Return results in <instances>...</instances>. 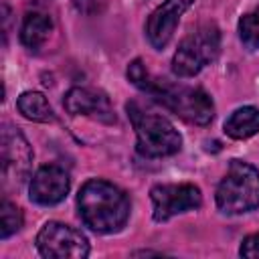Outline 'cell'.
I'll return each mask as SVG.
<instances>
[{
    "label": "cell",
    "instance_id": "14",
    "mask_svg": "<svg viewBox=\"0 0 259 259\" xmlns=\"http://www.w3.org/2000/svg\"><path fill=\"white\" fill-rule=\"evenodd\" d=\"M16 107L18 111L30 119V121H38V123H53L57 119L53 107L49 105L47 97L38 91H24L18 101H16Z\"/></svg>",
    "mask_w": 259,
    "mask_h": 259
},
{
    "label": "cell",
    "instance_id": "7",
    "mask_svg": "<svg viewBox=\"0 0 259 259\" xmlns=\"http://www.w3.org/2000/svg\"><path fill=\"white\" fill-rule=\"evenodd\" d=\"M36 249L47 259H85L89 255V241L75 227L49 221L36 235Z\"/></svg>",
    "mask_w": 259,
    "mask_h": 259
},
{
    "label": "cell",
    "instance_id": "9",
    "mask_svg": "<svg viewBox=\"0 0 259 259\" xmlns=\"http://www.w3.org/2000/svg\"><path fill=\"white\" fill-rule=\"evenodd\" d=\"M71 178L63 166L47 164L36 170V174L30 180L28 196L32 202L40 206H55L69 194Z\"/></svg>",
    "mask_w": 259,
    "mask_h": 259
},
{
    "label": "cell",
    "instance_id": "17",
    "mask_svg": "<svg viewBox=\"0 0 259 259\" xmlns=\"http://www.w3.org/2000/svg\"><path fill=\"white\" fill-rule=\"evenodd\" d=\"M239 255L241 257H251V259H259V233L249 235L243 239L241 247H239Z\"/></svg>",
    "mask_w": 259,
    "mask_h": 259
},
{
    "label": "cell",
    "instance_id": "4",
    "mask_svg": "<svg viewBox=\"0 0 259 259\" xmlns=\"http://www.w3.org/2000/svg\"><path fill=\"white\" fill-rule=\"evenodd\" d=\"M217 206L225 214H241L259 206V170L243 160H231L217 186Z\"/></svg>",
    "mask_w": 259,
    "mask_h": 259
},
{
    "label": "cell",
    "instance_id": "8",
    "mask_svg": "<svg viewBox=\"0 0 259 259\" xmlns=\"http://www.w3.org/2000/svg\"><path fill=\"white\" fill-rule=\"evenodd\" d=\"M150 198L154 204V221L164 223L174 214L194 210L202 204L200 188L194 184H156L150 190Z\"/></svg>",
    "mask_w": 259,
    "mask_h": 259
},
{
    "label": "cell",
    "instance_id": "19",
    "mask_svg": "<svg viewBox=\"0 0 259 259\" xmlns=\"http://www.w3.org/2000/svg\"><path fill=\"white\" fill-rule=\"evenodd\" d=\"M134 255H160L158 251H136Z\"/></svg>",
    "mask_w": 259,
    "mask_h": 259
},
{
    "label": "cell",
    "instance_id": "13",
    "mask_svg": "<svg viewBox=\"0 0 259 259\" xmlns=\"http://www.w3.org/2000/svg\"><path fill=\"white\" fill-rule=\"evenodd\" d=\"M225 134L233 140H247L259 134V109L253 105L235 109L225 121Z\"/></svg>",
    "mask_w": 259,
    "mask_h": 259
},
{
    "label": "cell",
    "instance_id": "16",
    "mask_svg": "<svg viewBox=\"0 0 259 259\" xmlns=\"http://www.w3.org/2000/svg\"><path fill=\"white\" fill-rule=\"evenodd\" d=\"M239 38L245 45V49H249V51L259 49V6L241 16Z\"/></svg>",
    "mask_w": 259,
    "mask_h": 259
},
{
    "label": "cell",
    "instance_id": "12",
    "mask_svg": "<svg viewBox=\"0 0 259 259\" xmlns=\"http://www.w3.org/2000/svg\"><path fill=\"white\" fill-rule=\"evenodd\" d=\"M51 30H53V20L49 14L28 12L20 26V42L30 51H38L47 42Z\"/></svg>",
    "mask_w": 259,
    "mask_h": 259
},
{
    "label": "cell",
    "instance_id": "2",
    "mask_svg": "<svg viewBox=\"0 0 259 259\" xmlns=\"http://www.w3.org/2000/svg\"><path fill=\"white\" fill-rule=\"evenodd\" d=\"M79 217L95 233H117L130 219V198L115 184L91 178L77 194Z\"/></svg>",
    "mask_w": 259,
    "mask_h": 259
},
{
    "label": "cell",
    "instance_id": "18",
    "mask_svg": "<svg viewBox=\"0 0 259 259\" xmlns=\"http://www.w3.org/2000/svg\"><path fill=\"white\" fill-rule=\"evenodd\" d=\"M73 4L81 14H91L97 8V0H73Z\"/></svg>",
    "mask_w": 259,
    "mask_h": 259
},
{
    "label": "cell",
    "instance_id": "6",
    "mask_svg": "<svg viewBox=\"0 0 259 259\" xmlns=\"http://www.w3.org/2000/svg\"><path fill=\"white\" fill-rule=\"evenodd\" d=\"M32 148L24 134L10 125H2L0 138V160H2V190H18L30 176L32 170Z\"/></svg>",
    "mask_w": 259,
    "mask_h": 259
},
{
    "label": "cell",
    "instance_id": "3",
    "mask_svg": "<svg viewBox=\"0 0 259 259\" xmlns=\"http://www.w3.org/2000/svg\"><path fill=\"white\" fill-rule=\"evenodd\" d=\"M125 111L138 136L136 150L144 158L172 156L182 148V136L164 115L146 111L138 101H130L125 105Z\"/></svg>",
    "mask_w": 259,
    "mask_h": 259
},
{
    "label": "cell",
    "instance_id": "11",
    "mask_svg": "<svg viewBox=\"0 0 259 259\" xmlns=\"http://www.w3.org/2000/svg\"><path fill=\"white\" fill-rule=\"evenodd\" d=\"M63 105L71 115H83L103 123H115L113 107L101 91L89 87H73L65 93Z\"/></svg>",
    "mask_w": 259,
    "mask_h": 259
},
{
    "label": "cell",
    "instance_id": "1",
    "mask_svg": "<svg viewBox=\"0 0 259 259\" xmlns=\"http://www.w3.org/2000/svg\"><path fill=\"white\" fill-rule=\"evenodd\" d=\"M127 79L138 89L148 93L152 99H156L158 103H162L166 109H170L188 123L206 125L214 117V103L206 91H202L200 87L168 83L166 79H154L150 77L142 59H134L130 63Z\"/></svg>",
    "mask_w": 259,
    "mask_h": 259
},
{
    "label": "cell",
    "instance_id": "15",
    "mask_svg": "<svg viewBox=\"0 0 259 259\" xmlns=\"http://www.w3.org/2000/svg\"><path fill=\"white\" fill-rule=\"evenodd\" d=\"M22 223H24L22 210L14 202L4 198L0 202V239H8L14 233H18Z\"/></svg>",
    "mask_w": 259,
    "mask_h": 259
},
{
    "label": "cell",
    "instance_id": "10",
    "mask_svg": "<svg viewBox=\"0 0 259 259\" xmlns=\"http://www.w3.org/2000/svg\"><path fill=\"white\" fill-rule=\"evenodd\" d=\"M192 2L194 0H164L148 16V20H146V36H148V40H150V45L154 49L162 51L170 42L176 26L180 22V16L192 6Z\"/></svg>",
    "mask_w": 259,
    "mask_h": 259
},
{
    "label": "cell",
    "instance_id": "5",
    "mask_svg": "<svg viewBox=\"0 0 259 259\" xmlns=\"http://www.w3.org/2000/svg\"><path fill=\"white\" fill-rule=\"evenodd\" d=\"M219 51H221V32L217 24L206 22L196 30L188 32L180 40L172 57V71L178 77H194L219 57Z\"/></svg>",
    "mask_w": 259,
    "mask_h": 259
}]
</instances>
